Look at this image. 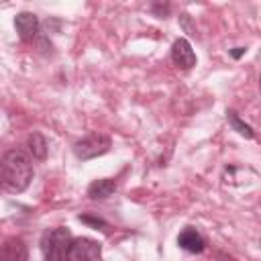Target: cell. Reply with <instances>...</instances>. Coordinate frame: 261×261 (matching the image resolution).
<instances>
[{"label": "cell", "instance_id": "13", "mask_svg": "<svg viewBox=\"0 0 261 261\" xmlns=\"http://www.w3.org/2000/svg\"><path fill=\"white\" fill-rule=\"evenodd\" d=\"M243 53H245V47H237V49H232V51H230V55H232L234 59H239Z\"/></svg>", "mask_w": 261, "mask_h": 261}, {"label": "cell", "instance_id": "5", "mask_svg": "<svg viewBox=\"0 0 261 261\" xmlns=\"http://www.w3.org/2000/svg\"><path fill=\"white\" fill-rule=\"evenodd\" d=\"M0 261H29V251L22 239L8 237L0 249Z\"/></svg>", "mask_w": 261, "mask_h": 261}, {"label": "cell", "instance_id": "6", "mask_svg": "<svg viewBox=\"0 0 261 261\" xmlns=\"http://www.w3.org/2000/svg\"><path fill=\"white\" fill-rule=\"evenodd\" d=\"M14 27L20 41H33L39 33V18L33 12H18L14 16Z\"/></svg>", "mask_w": 261, "mask_h": 261}, {"label": "cell", "instance_id": "3", "mask_svg": "<svg viewBox=\"0 0 261 261\" xmlns=\"http://www.w3.org/2000/svg\"><path fill=\"white\" fill-rule=\"evenodd\" d=\"M112 147V141L110 137L102 135V133H92L84 139H80L75 145H73V153L77 159L82 161H88V159H94V157H100L104 153H108Z\"/></svg>", "mask_w": 261, "mask_h": 261}, {"label": "cell", "instance_id": "10", "mask_svg": "<svg viewBox=\"0 0 261 261\" xmlns=\"http://www.w3.org/2000/svg\"><path fill=\"white\" fill-rule=\"evenodd\" d=\"M27 147H29V151H31V155H33L35 159H45V157H47V141H45V137H43L41 133L29 135Z\"/></svg>", "mask_w": 261, "mask_h": 261}, {"label": "cell", "instance_id": "11", "mask_svg": "<svg viewBox=\"0 0 261 261\" xmlns=\"http://www.w3.org/2000/svg\"><path fill=\"white\" fill-rule=\"evenodd\" d=\"M226 114H228V120H230L232 128H234V130H237L239 135H243L245 139H253V137H255L253 128H251L249 124H245V122H243V120H241V118L237 116V112H234V110H228Z\"/></svg>", "mask_w": 261, "mask_h": 261}, {"label": "cell", "instance_id": "8", "mask_svg": "<svg viewBox=\"0 0 261 261\" xmlns=\"http://www.w3.org/2000/svg\"><path fill=\"white\" fill-rule=\"evenodd\" d=\"M177 245H179L184 251H188V253H202L204 247H206L202 234H200L196 228H184V230L179 232V237H177Z\"/></svg>", "mask_w": 261, "mask_h": 261}, {"label": "cell", "instance_id": "4", "mask_svg": "<svg viewBox=\"0 0 261 261\" xmlns=\"http://www.w3.org/2000/svg\"><path fill=\"white\" fill-rule=\"evenodd\" d=\"M102 247L98 241L88 237H77L69 245V261H100Z\"/></svg>", "mask_w": 261, "mask_h": 261}, {"label": "cell", "instance_id": "7", "mask_svg": "<svg viewBox=\"0 0 261 261\" xmlns=\"http://www.w3.org/2000/svg\"><path fill=\"white\" fill-rule=\"evenodd\" d=\"M171 59H173L175 65H179L184 69H190L192 65H196V53H194L190 41L177 39L171 47Z\"/></svg>", "mask_w": 261, "mask_h": 261}, {"label": "cell", "instance_id": "1", "mask_svg": "<svg viewBox=\"0 0 261 261\" xmlns=\"http://www.w3.org/2000/svg\"><path fill=\"white\" fill-rule=\"evenodd\" d=\"M0 179L6 192H12V194L24 192L33 179L31 159L20 149L6 151L2 157V165H0Z\"/></svg>", "mask_w": 261, "mask_h": 261}, {"label": "cell", "instance_id": "9", "mask_svg": "<svg viewBox=\"0 0 261 261\" xmlns=\"http://www.w3.org/2000/svg\"><path fill=\"white\" fill-rule=\"evenodd\" d=\"M116 190V181L114 179H94L88 186V196L92 200H104L108 196H112Z\"/></svg>", "mask_w": 261, "mask_h": 261}, {"label": "cell", "instance_id": "12", "mask_svg": "<svg viewBox=\"0 0 261 261\" xmlns=\"http://www.w3.org/2000/svg\"><path fill=\"white\" fill-rule=\"evenodd\" d=\"M80 220H82V222H88V224H94V226H106V222H104V220H100V218H90V216H80Z\"/></svg>", "mask_w": 261, "mask_h": 261}, {"label": "cell", "instance_id": "2", "mask_svg": "<svg viewBox=\"0 0 261 261\" xmlns=\"http://www.w3.org/2000/svg\"><path fill=\"white\" fill-rule=\"evenodd\" d=\"M71 234L67 228L57 226L51 228L43 234L41 239V251H43V261H69V245H71Z\"/></svg>", "mask_w": 261, "mask_h": 261}]
</instances>
